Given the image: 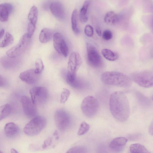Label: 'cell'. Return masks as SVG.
Instances as JSON below:
<instances>
[{"label": "cell", "instance_id": "1", "mask_svg": "<svg viewBox=\"0 0 153 153\" xmlns=\"http://www.w3.org/2000/svg\"><path fill=\"white\" fill-rule=\"evenodd\" d=\"M109 108L114 117L121 122L126 121L130 114V107L128 100L123 92L116 91L111 95L109 99Z\"/></svg>", "mask_w": 153, "mask_h": 153}, {"label": "cell", "instance_id": "2", "mask_svg": "<svg viewBox=\"0 0 153 153\" xmlns=\"http://www.w3.org/2000/svg\"><path fill=\"white\" fill-rule=\"evenodd\" d=\"M104 84L123 88H128L132 85L131 79L126 75L117 71H106L101 76Z\"/></svg>", "mask_w": 153, "mask_h": 153}, {"label": "cell", "instance_id": "3", "mask_svg": "<svg viewBox=\"0 0 153 153\" xmlns=\"http://www.w3.org/2000/svg\"><path fill=\"white\" fill-rule=\"evenodd\" d=\"M46 123V120L44 117H35L25 125L24 128V132L29 136L36 135L44 128Z\"/></svg>", "mask_w": 153, "mask_h": 153}, {"label": "cell", "instance_id": "4", "mask_svg": "<svg viewBox=\"0 0 153 153\" xmlns=\"http://www.w3.org/2000/svg\"><path fill=\"white\" fill-rule=\"evenodd\" d=\"M31 38L27 33L23 35L18 43L7 51V56L11 57L17 58L24 53L30 45Z\"/></svg>", "mask_w": 153, "mask_h": 153}, {"label": "cell", "instance_id": "5", "mask_svg": "<svg viewBox=\"0 0 153 153\" xmlns=\"http://www.w3.org/2000/svg\"><path fill=\"white\" fill-rule=\"evenodd\" d=\"M82 111L84 114L88 117L94 116L99 108L97 100L91 96H88L82 100L81 105Z\"/></svg>", "mask_w": 153, "mask_h": 153}, {"label": "cell", "instance_id": "6", "mask_svg": "<svg viewBox=\"0 0 153 153\" xmlns=\"http://www.w3.org/2000/svg\"><path fill=\"white\" fill-rule=\"evenodd\" d=\"M131 77L132 80L140 86L146 88L153 87V72H136L131 74Z\"/></svg>", "mask_w": 153, "mask_h": 153}, {"label": "cell", "instance_id": "7", "mask_svg": "<svg viewBox=\"0 0 153 153\" xmlns=\"http://www.w3.org/2000/svg\"><path fill=\"white\" fill-rule=\"evenodd\" d=\"M31 99L35 105H41L45 103L48 97V91L45 87H34L29 91Z\"/></svg>", "mask_w": 153, "mask_h": 153}, {"label": "cell", "instance_id": "8", "mask_svg": "<svg viewBox=\"0 0 153 153\" xmlns=\"http://www.w3.org/2000/svg\"><path fill=\"white\" fill-rule=\"evenodd\" d=\"M54 118L56 126L61 131H65L70 125L71 121L70 116L64 110H57L55 113Z\"/></svg>", "mask_w": 153, "mask_h": 153}, {"label": "cell", "instance_id": "9", "mask_svg": "<svg viewBox=\"0 0 153 153\" xmlns=\"http://www.w3.org/2000/svg\"><path fill=\"white\" fill-rule=\"evenodd\" d=\"M87 60L91 66L98 68L102 65L101 57L96 48L93 45L88 43L87 45Z\"/></svg>", "mask_w": 153, "mask_h": 153}, {"label": "cell", "instance_id": "10", "mask_svg": "<svg viewBox=\"0 0 153 153\" xmlns=\"http://www.w3.org/2000/svg\"><path fill=\"white\" fill-rule=\"evenodd\" d=\"M53 38V45L55 50L59 54L66 57L68 54V49L62 35L59 33H55Z\"/></svg>", "mask_w": 153, "mask_h": 153}, {"label": "cell", "instance_id": "11", "mask_svg": "<svg viewBox=\"0 0 153 153\" xmlns=\"http://www.w3.org/2000/svg\"><path fill=\"white\" fill-rule=\"evenodd\" d=\"M21 101L25 115L29 117L35 116L36 113V105L31 99L27 96H24L21 97Z\"/></svg>", "mask_w": 153, "mask_h": 153}, {"label": "cell", "instance_id": "12", "mask_svg": "<svg viewBox=\"0 0 153 153\" xmlns=\"http://www.w3.org/2000/svg\"><path fill=\"white\" fill-rule=\"evenodd\" d=\"M79 55L74 51L72 52L69 58L67 65V73L76 75V73L81 63Z\"/></svg>", "mask_w": 153, "mask_h": 153}, {"label": "cell", "instance_id": "13", "mask_svg": "<svg viewBox=\"0 0 153 153\" xmlns=\"http://www.w3.org/2000/svg\"><path fill=\"white\" fill-rule=\"evenodd\" d=\"M39 75L35 73V69H30L21 72L19 75V77L26 83L32 85L37 82Z\"/></svg>", "mask_w": 153, "mask_h": 153}, {"label": "cell", "instance_id": "14", "mask_svg": "<svg viewBox=\"0 0 153 153\" xmlns=\"http://www.w3.org/2000/svg\"><path fill=\"white\" fill-rule=\"evenodd\" d=\"M52 14L56 18L63 19L65 16V12L64 6L60 2L56 1L52 3L50 6Z\"/></svg>", "mask_w": 153, "mask_h": 153}, {"label": "cell", "instance_id": "15", "mask_svg": "<svg viewBox=\"0 0 153 153\" xmlns=\"http://www.w3.org/2000/svg\"><path fill=\"white\" fill-rule=\"evenodd\" d=\"M127 141L128 140L125 137H117L111 141L109 147L112 150L116 152H120L123 150Z\"/></svg>", "mask_w": 153, "mask_h": 153}, {"label": "cell", "instance_id": "16", "mask_svg": "<svg viewBox=\"0 0 153 153\" xmlns=\"http://www.w3.org/2000/svg\"><path fill=\"white\" fill-rule=\"evenodd\" d=\"M13 6L9 3H4L0 5V20L2 22L7 21L9 14L13 11Z\"/></svg>", "mask_w": 153, "mask_h": 153}, {"label": "cell", "instance_id": "17", "mask_svg": "<svg viewBox=\"0 0 153 153\" xmlns=\"http://www.w3.org/2000/svg\"><path fill=\"white\" fill-rule=\"evenodd\" d=\"M5 135L9 138H13L18 134L19 128L18 126L13 122L7 123L5 125L4 128Z\"/></svg>", "mask_w": 153, "mask_h": 153}, {"label": "cell", "instance_id": "18", "mask_svg": "<svg viewBox=\"0 0 153 153\" xmlns=\"http://www.w3.org/2000/svg\"><path fill=\"white\" fill-rule=\"evenodd\" d=\"M122 18V15L117 14L112 11H110L105 14L104 21L107 24L114 25L120 22Z\"/></svg>", "mask_w": 153, "mask_h": 153}, {"label": "cell", "instance_id": "19", "mask_svg": "<svg viewBox=\"0 0 153 153\" xmlns=\"http://www.w3.org/2000/svg\"><path fill=\"white\" fill-rule=\"evenodd\" d=\"M54 34L50 29L45 28L42 30L39 35L40 42L45 43L49 42L53 37Z\"/></svg>", "mask_w": 153, "mask_h": 153}, {"label": "cell", "instance_id": "20", "mask_svg": "<svg viewBox=\"0 0 153 153\" xmlns=\"http://www.w3.org/2000/svg\"><path fill=\"white\" fill-rule=\"evenodd\" d=\"M91 3L90 0H86L84 3L79 14L80 20L82 23L86 22L88 20L87 11Z\"/></svg>", "mask_w": 153, "mask_h": 153}, {"label": "cell", "instance_id": "21", "mask_svg": "<svg viewBox=\"0 0 153 153\" xmlns=\"http://www.w3.org/2000/svg\"><path fill=\"white\" fill-rule=\"evenodd\" d=\"M16 58L4 56L1 59V62L2 66L4 68H10L14 66L17 63Z\"/></svg>", "mask_w": 153, "mask_h": 153}, {"label": "cell", "instance_id": "22", "mask_svg": "<svg viewBox=\"0 0 153 153\" xmlns=\"http://www.w3.org/2000/svg\"><path fill=\"white\" fill-rule=\"evenodd\" d=\"M67 82L70 86L76 88H80L82 87L81 84L76 79V75L67 73L66 77Z\"/></svg>", "mask_w": 153, "mask_h": 153}, {"label": "cell", "instance_id": "23", "mask_svg": "<svg viewBox=\"0 0 153 153\" xmlns=\"http://www.w3.org/2000/svg\"><path fill=\"white\" fill-rule=\"evenodd\" d=\"M101 53L104 57L109 61H115L118 58V56L117 53L109 49H103L101 51Z\"/></svg>", "mask_w": 153, "mask_h": 153}, {"label": "cell", "instance_id": "24", "mask_svg": "<svg viewBox=\"0 0 153 153\" xmlns=\"http://www.w3.org/2000/svg\"><path fill=\"white\" fill-rule=\"evenodd\" d=\"M38 16V11L37 7L33 6L30 9L28 14L27 18L30 22L36 25Z\"/></svg>", "mask_w": 153, "mask_h": 153}, {"label": "cell", "instance_id": "25", "mask_svg": "<svg viewBox=\"0 0 153 153\" xmlns=\"http://www.w3.org/2000/svg\"><path fill=\"white\" fill-rule=\"evenodd\" d=\"M72 29L75 34H78L79 32L77 25V11L76 9L73 11L71 17Z\"/></svg>", "mask_w": 153, "mask_h": 153}, {"label": "cell", "instance_id": "26", "mask_svg": "<svg viewBox=\"0 0 153 153\" xmlns=\"http://www.w3.org/2000/svg\"><path fill=\"white\" fill-rule=\"evenodd\" d=\"M131 153H149V152L143 146L139 144H131L129 148Z\"/></svg>", "mask_w": 153, "mask_h": 153}, {"label": "cell", "instance_id": "27", "mask_svg": "<svg viewBox=\"0 0 153 153\" xmlns=\"http://www.w3.org/2000/svg\"><path fill=\"white\" fill-rule=\"evenodd\" d=\"M0 120L8 117L11 113V108L10 105L6 104L0 107Z\"/></svg>", "mask_w": 153, "mask_h": 153}, {"label": "cell", "instance_id": "28", "mask_svg": "<svg viewBox=\"0 0 153 153\" xmlns=\"http://www.w3.org/2000/svg\"><path fill=\"white\" fill-rule=\"evenodd\" d=\"M13 36L9 33L6 32L4 38L0 42V46L2 48L6 47L13 43Z\"/></svg>", "mask_w": 153, "mask_h": 153}, {"label": "cell", "instance_id": "29", "mask_svg": "<svg viewBox=\"0 0 153 153\" xmlns=\"http://www.w3.org/2000/svg\"><path fill=\"white\" fill-rule=\"evenodd\" d=\"M89 125L85 121L82 122L80 124L77 134L78 135H82L87 133L90 129Z\"/></svg>", "mask_w": 153, "mask_h": 153}, {"label": "cell", "instance_id": "30", "mask_svg": "<svg viewBox=\"0 0 153 153\" xmlns=\"http://www.w3.org/2000/svg\"><path fill=\"white\" fill-rule=\"evenodd\" d=\"M35 71L37 74H40L43 70L44 66L42 59L40 58L36 59L35 62Z\"/></svg>", "mask_w": 153, "mask_h": 153}, {"label": "cell", "instance_id": "31", "mask_svg": "<svg viewBox=\"0 0 153 153\" xmlns=\"http://www.w3.org/2000/svg\"><path fill=\"white\" fill-rule=\"evenodd\" d=\"M87 152V149L84 146H78L71 148L68 149L66 153H85Z\"/></svg>", "mask_w": 153, "mask_h": 153}, {"label": "cell", "instance_id": "32", "mask_svg": "<svg viewBox=\"0 0 153 153\" xmlns=\"http://www.w3.org/2000/svg\"><path fill=\"white\" fill-rule=\"evenodd\" d=\"M70 93L69 90L66 88H64L61 93L60 101L61 103H65L68 100Z\"/></svg>", "mask_w": 153, "mask_h": 153}, {"label": "cell", "instance_id": "33", "mask_svg": "<svg viewBox=\"0 0 153 153\" xmlns=\"http://www.w3.org/2000/svg\"><path fill=\"white\" fill-rule=\"evenodd\" d=\"M36 29V25L30 22H29L28 24L27 33L28 36L30 37H31Z\"/></svg>", "mask_w": 153, "mask_h": 153}, {"label": "cell", "instance_id": "34", "mask_svg": "<svg viewBox=\"0 0 153 153\" xmlns=\"http://www.w3.org/2000/svg\"><path fill=\"white\" fill-rule=\"evenodd\" d=\"M85 35L88 37H92L93 35L94 30L93 27L90 25H86L84 29Z\"/></svg>", "mask_w": 153, "mask_h": 153}, {"label": "cell", "instance_id": "35", "mask_svg": "<svg viewBox=\"0 0 153 153\" xmlns=\"http://www.w3.org/2000/svg\"><path fill=\"white\" fill-rule=\"evenodd\" d=\"M102 36L104 39L108 40L112 38V34L110 30L108 29L105 30L103 31Z\"/></svg>", "mask_w": 153, "mask_h": 153}, {"label": "cell", "instance_id": "36", "mask_svg": "<svg viewBox=\"0 0 153 153\" xmlns=\"http://www.w3.org/2000/svg\"><path fill=\"white\" fill-rule=\"evenodd\" d=\"M8 82L7 79L1 75L0 76V87H5L8 85Z\"/></svg>", "mask_w": 153, "mask_h": 153}, {"label": "cell", "instance_id": "37", "mask_svg": "<svg viewBox=\"0 0 153 153\" xmlns=\"http://www.w3.org/2000/svg\"><path fill=\"white\" fill-rule=\"evenodd\" d=\"M52 139L49 137L45 140L42 146V148L43 149L47 148L48 146H50L52 143Z\"/></svg>", "mask_w": 153, "mask_h": 153}, {"label": "cell", "instance_id": "38", "mask_svg": "<svg viewBox=\"0 0 153 153\" xmlns=\"http://www.w3.org/2000/svg\"><path fill=\"white\" fill-rule=\"evenodd\" d=\"M96 32L97 35L99 36H101L102 35V31L100 27L98 26H96L95 27Z\"/></svg>", "mask_w": 153, "mask_h": 153}, {"label": "cell", "instance_id": "39", "mask_svg": "<svg viewBox=\"0 0 153 153\" xmlns=\"http://www.w3.org/2000/svg\"><path fill=\"white\" fill-rule=\"evenodd\" d=\"M149 132L151 134L153 135V120L149 126Z\"/></svg>", "mask_w": 153, "mask_h": 153}, {"label": "cell", "instance_id": "40", "mask_svg": "<svg viewBox=\"0 0 153 153\" xmlns=\"http://www.w3.org/2000/svg\"><path fill=\"white\" fill-rule=\"evenodd\" d=\"M4 29H1L0 31V38L1 39L4 34Z\"/></svg>", "mask_w": 153, "mask_h": 153}, {"label": "cell", "instance_id": "41", "mask_svg": "<svg viewBox=\"0 0 153 153\" xmlns=\"http://www.w3.org/2000/svg\"><path fill=\"white\" fill-rule=\"evenodd\" d=\"M11 152L12 153H18V152L15 149L12 148L10 150Z\"/></svg>", "mask_w": 153, "mask_h": 153}, {"label": "cell", "instance_id": "42", "mask_svg": "<svg viewBox=\"0 0 153 153\" xmlns=\"http://www.w3.org/2000/svg\"><path fill=\"white\" fill-rule=\"evenodd\" d=\"M152 100L153 101V96H152Z\"/></svg>", "mask_w": 153, "mask_h": 153}]
</instances>
